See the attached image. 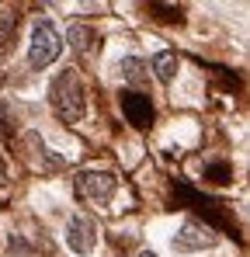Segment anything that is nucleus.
Masks as SVG:
<instances>
[{
  "label": "nucleus",
  "mask_w": 250,
  "mask_h": 257,
  "mask_svg": "<svg viewBox=\"0 0 250 257\" xmlns=\"http://www.w3.org/2000/svg\"><path fill=\"white\" fill-rule=\"evenodd\" d=\"M49 101H52V111L63 118V122H80L87 115V90H83L77 70H63L56 73V80L49 87Z\"/></svg>",
  "instance_id": "obj_1"
},
{
  "label": "nucleus",
  "mask_w": 250,
  "mask_h": 257,
  "mask_svg": "<svg viewBox=\"0 0 250 257\" xmlns=\"http://www.w3.org/2000/svg\"><path fill=\"white\" fill-rule=\"evenodd\" d=\"M59 52H63V39H59V32L52 28L49 18H42L39 25H35V32H32V52H28L32 66H35V70H45L49 63H56Z\"/></svg>",
  "instance_id": "obj_2"
},
{
  "label": "nucleus",
  "mask_w": 250,
  "mask_h": 257,
  "mask_svg": "<svg viewBox=\"0 0 250 257\" xmlns=\"http://www.w3.org/2000/svg\"><path fill=\"white\" fill-rule=\"evenodd\" d=\"M177 198H181V202H188L195 212H202L212 226H219V229H236V226H233V215L226 212V205H222V202L208 198V195L195 191V188H188V184H177Z\"/></svg>",
  "instance_id": "obj_3"
},
{
  "label": "nucleus",
  "mask_w": 250,
  "mask_h": 257,
  "mask_svg": "<svg viewBox=\"0 0 250 257\" xmlns=\"http://www.w3.org/2000/svg\"><path fill=\"white\" fill-rule=\"evenodd\" d=\"M115 188H118V181H115V174H108V171H83V174H77V195H80L83 202L104 205V202H111Z\"/></svg>",
  "instance_id": "obj_4"
},
{
  "label": "nucleus",
  "mask_w": 250,
  "mask_h": 257,
  "mask_svg": "<svg viewBox=\"0 0 250 257\" xmlns=\"http://www.w3.org/2000/svg\"><path fill=\"white\" fill-rule=\"evenodd\" d=\"M215 229L205 226V222H195V219H188L181 229H177V236H174V250L177 254H195V250H208V247H215Z\"/></svg>",
  "instance_id": "obj_5"
},
{
  "label": "nucleus",
  "mask_w": 250,
  "mask_h": 257,
  "mask_svg": "<svg viewBox=\"0 0 250 257\" xmlns=\"http://www.w3.org/2000/svg\"><path fill=\"white\" fill-rule=\"evenodd\" d=\"M66 247L73 254H94V247H97V222L90 215L77 212L70 219V226H66Z\"/></svg>",
  "instance_id": "obj_6"
},
{
  "label": "nucleus",
  "mask_w": 250,
  "mask_h": 257,
  "mask_svg": "<svg viewBox=\"0 0 250 257\" xmlns=\"http://www.w3.org/2000/svg\"><path fill=\"white\" fill-rule=\"evenodd\" d=\"M118 104H122V115L129 125L136 128H150L153 125V101L139 90H122L118 94Z\"/></svg>",
  "instance_id": "obj_7"
},
{
  "label": "nucleus",
  "mask_w": 250,
  "mask_h": 257,
  "mask_svg": "<svg viewBox=\"0 0 250 257\" xmlns=\"http://www.w3.org/2000/svg\"><path fill=\"white\" fill-rule=\"evenodd\" d=\"M21 146L28 150V160L39 164V171H63V167H66V160H63L59 153H52V150L42 143L39 132H25V136H21Z\"/></svg>",
  "instance_id": "obj_8"
},
{
  "label": "nucleus",
  "mask_w": 250,
  "mask_h": 257,
  "mask_svg": "<svg viewBox=\"0 0 250 257\" xmlns=\"http://www.w3.org/2000/svg\"><path fill=\"white\" fill-rule=\"evenodd\" d=\"M66 42H70V49L80 56V63H90L94 56H97V45H101V39H97V32L90 28V25H73L70 32H66Z\"/></svg>",
  "instance_id": "obj_9"
},
{
  "label": "nucleus",
  "mask_w": 250,
  "mask_h": 257,
  "mask_svg": "<svg viewBox=\"0 0 250 257\" xmlns=\"http://www.w3.org/2000/svg\"><path fill=\"white\" fill-rule=\"evenodd\" d=\"M177 52H160V56H153V73H157V80L160 84H170L174 77H177Z\"/></svg>",
  "instance_id": "obj_10"
},
{
  "label": "nucleus",
  "mask_w": 250,
  "mask_h": 257,
  "mask_svg": "<svg viewBox=\"0 0 250 257\" xmlns=\"http://www.w3.org/2000/svg\"><path fill=\"white\" fill-rule=\"evenodd\" d=\"M146 11L157 21H167V25H181L184 21V7H177V4H146Z\"/></svg>",
  "instance_id": "obj_11"
},
{
  "label": "nucleus",
  "mask_w": 250,
  "mask_h": 257,
  "mask_svg": "<svg viewBox=\"0 0 250 257\" xmlns=\"http://www.w3.org/2000/svg\"><path fill=\"white\" fill-rule=\"evenodd\" d=\"M205 181L208 184H233V167L229 164H222V160H215V164H205Z\"/></svg>",
  "instance_id": "obj_12"
},
{
  "label": "nucleus",
  "mask_w": 250,
  "mask_h": 257,
  "mask_svg": "<svg viewBox=\"0 0 250 257\" xmlns=\"http://www.w3.org/2000/svg\"><path fill=\"white\" fill-rule=\"evenodd\" d=\"M122 77L129 80V84H143V80H146V63L136 59V56L122 59Z\"/></svg>",
  "instance_id": "obj_13"
},
{
  "label": "nucleus",
  "mask_w": 250,
  "mask_h": 257,
  "mask_svg": "<svg viewBox=\"0 0 250 257\" xmlns=\"http://www.w3.org/2000/svg\"><path fill=\"white\" fill-rule=\"evenodd\" d=\"M7 181V171H4V157H0V184Z\"/></svg>",
  "instance_id": "obj_14"
},
{
  "label": "nucleus",
  "mask_w": 250,
  "mask_h": 257,
  "mask_svg": "<svg viewBox=\"0 0 250 257\" xmlns=\"http://www.w3.org/2000/svg\"><path fill=\"white\" fill-rule=\"evenodd\" d=\"M139 257H157V254L153 250H139Z\"/></svg>",
  "instance_id": "obj_15"
}]
</instances>
